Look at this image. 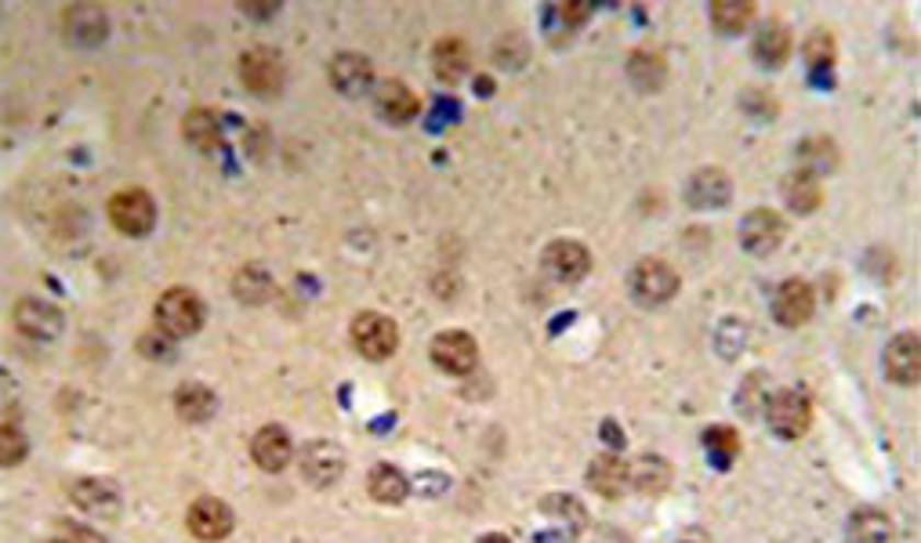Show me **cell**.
I'll use <instances>...</instances> for the list:
<instances>
[{
    "label": "cell",
    "instance_id": "cell-1",
    "mask_svg": "<svg viewBox=\"0 0 921 543\" xmlns=\"http://www.w3.org/2000/svg\"><path fill=\"white\" fill-rule=\"evenodd\" d=\"M200 326H204V301H200L193 290L174 287L168 293H160V301H157V330H160L163 337H171V340L193 337Z\"/></svg>",
    "mask_w": 921,
    "mask_h": 543
},
{
    "label": "cell",
    "instance_id": "cell-2",
    "mask_svg": "<svg viewBox=\"0 0 921 543\" xmlns=\"http://www.w3.org/2000/svg\"><path fill=\"white\" fill-rule=\"evenodd\" d=\"M765 420H770L773 435H781V439H801L812 424V403L798 388H781V392L770 395Z\"/></svg>",
    "mask_w": 921,
    "mask_h": 543
},
{
    "label": "cell",
    "instance_id": "cell-3",
    "mask_svg": "<svg viewBox=\"0 0 921 543\" xmlns=\"http://www.w3.org/2000/svg\"><path fill=\"white\" fill-rule=\"evenodd\" d=\"M679 293V272L668 262H657V257H646L632 268V298L643 304V309H657V304L671 301Z\"/></svg>",
    "mask_w": 921,
    "mask_h": 543
},
{
    "label": "cell",
    "instance_id": "cell-4",
    "mask_svg": "<svg viewBox=\"0 0 921 543\" xmlns=\"http://www.w3.org/2000/svg\"><path fill=\"white\" fill-rule=\"evenodd\" d=\"M352 345H356L363 359L382 362L399 348V330L393 319L382 312H363V315H356V323H352Z\"/></svg>",
    "mask_w": 921,
    "mask_h": 543
},
{
    "label": "cell",
    "instance_id": "cell-5",
    "mask_svg": "<svg viewBox=\"0 0 921 543\" xmlns=\"http://www.w3.org/2000/svg\"><path fill=\"white\" fill-rule=\"evenodd\" d=\"M110 221L124 235H146L157 221V207H152V196L146 188H121L110 199Z\"/></svg>",
    "mask_w": 921,
    "mask_h": 543
},
{
    "label": "cell",
    "instance_id": "cell-6",
    "mask_svg": "<svg viewBox=\"0 0 921 543\" xmlns=\"http://www.w3.org/2000/svg\"><path fill=\"white\" fill-rule=\"evenodd\" d=\"M432 362L440 366L443 373H451V377L471 373V370H476V362H479L476 337L465 334V330H443V334L432 340Z\"/></svg>",
    "mask_w": 921,
    "mask_h": 543
},
{
    "label": "cell",
    "instance_id": "cell-7",
    "mask_svg": "<svg viewBox=\"0 0 921 543\" xmlns=\"http://www.w3.org/2000/svg\"><path fill=\"white\" fill-rule=\"evenodd\" d=\"M545 272L555 282L573 287V282H581L588 272H592V254H588V246L577 240H555L545 246Z\"/></svg>",
    "mask_w": 921,
    "mask_h": 543
},
{
    "label": "cell",
    "instance_id": "cell-8",
    "mask_svg": "<svg viewBox=\"0 0 921 543\" xmlns=\"http://www.w3.org/2000/svg\"><path fill=\"white\" fill-rule=\"evenodd\" d=\"M15 330H19L22 337L47 345V340H55L58 334H62V312H58L52 301L22 298L15 304Z\"/></svg>",
    "mask_w": 921,
    "mask_h": 543
},
{
    "label": "cell",
    "instance_id": "cell-9",
    "mask_svg": "<svg viewBox=\"0 0 921 543\" xmlns=\"http://www.w3.org/2000/svg\"><path fill=\"white\" fill-rule=\"evenodd\" d=\"M240 80L254 94H276L283 88V62L273 47H251L240 58Z\"/></svg>",
    "mask_w": 921,
    "mask_h": 543
},
{
    "label": "cell",
    "instance_id": "cell-10",
    "mask_svg": "<svg viewBox=\"0 0 921 543\" xmlns=\"http://www.w3.org/2000/svg\"><path fill=\"white\" fill-rule=\"evenodd\" d=\"M885 377H889L892 384H903L911 388L921 381V340L918 334H896L889 345H885Z\"/></svg>",
    "mask_w": 921,
    "mask_h": 543
},
{
    "label": "cell",
    "instance_id": "cell-11",
    "mask_svg": "<svg viewBox=\"0 0 921 543\" xmlns=\"http://www.w3.org/2000/svg\"><path fill=\"white\" fill-rule=\"evenodd\" d=\"M781 243H784V221H781V215H773V210H751V215L740 221V246L748 254L765 257Z\"/></svg>",
    "mask_w": 921,
    "mask_h": 543
},
{
    "label": "cell",
    "instance_id": "cell-12",
    "mask_svg": "<svg viewBox=\"0 0 921 543\" xmlns=\"http://www.w3.org/2000/svg\"><path fill=\"white\" fill-rule=\"evenodd\" d=\"M302 475L320 489L334 486V482L345 475V453H341V446L327 442V439L309 442L302 450Z\"/></svg>",
    "mask_w": 921,
    "mask_h": 543
},
{
    "label": "cell",
    "instance_id": "cell-13",
    "mask_svg": "<svg viewBox=\"0 0 921 543\" xmlns=\"http://www.w3.org/2000/svg\"><path fill=\"white\" fill-rule=\"evenodd\" d=\"M232 525H236L232 507L215 500V497H204V500H196L193 507H189V533H193L196 540H204V543L226 540L232 533Z\"/></svg>",
    "mask_w": 921,
    "mask_h": 543
},
{
    "label": "cell",
    "instance_id": "cell-14",
    "mask_svg": "<svg viewBox=\"0 0 921 543\" xmlns=\"http://www.w3.org/2000/svg\"><path fill=\"white\" fill-rule=\"evenodd\" d=\"M69 497H73V504L91 518H116L121 515V489L105 478H80Z\"/></svg>",
    "mask_w": 921,
    "mask_h": 543
},
{
    "label": "cell",
    "instance_id": "cell-15",
    "mask_svg": "<svg viewBox=\"0 0 921 543\" xmlns=\"http://www.w3.org/2000/svg\"><path fill=\"white\" fill-rule=\"evenodd\" d=\"M812 309H817V298H812V287L806 279H787L773 298V315L784 326H801Z\"/></svg>",
    "mask_w": 921,
    "mask_h": 543
},
{
    "label": "cell",
    "instance_id": "cell-16",
    "mask_svg": "<svg viewBox=\"0 0 921 543\" xmlns=\"http://www.w3.org/2000/svg\"><path fill=\"white\" fill-rule=\"evenodd\" d=\"M251 457L262 471H283L294 457L291 435L283 431L280 424H265V428L251 439Z\"/></svg>",
    "mask_w": 921,
    "mask_h": 543
},
{
    "label": "cell",
    "instance_id": "cell-17",
    "mask_svg": "<svg viewBox=\"0 0 921 543\" xmlns=\"http://www.w3.org/2000/svg\"><path fill=\"white\" fill-rule=\"evenodd\" d=\"M374 105H377V113L385 116L388 124H407V120H414L418 116V94L410 91L403 80H382L374 91Z\"/></svg>",
    "mask_w": 921,
    "mask_h": 543
},
{
    "label": "cell",
    "instance_id": "cell-18",
    "mask_svg": "<svg viewBox=\"0 0 921 543\" xmlns=\"http://www.w3.org/2000/svg\"><path fill=\"white\" fill-rule=\"evenodd\" d=\"M330 84H334L341 94H352V99H360V94H367L374 88V69L363 55H338L334 62H330Z\"/></svg>",
    "mask_w": 921,
    "mask_h": 543
},
{
    "label": "cell",
    "instance_id": "cell-19",
    "mask_svg": "<svg viewBox=\"0 0 921 543\" xmlns=\"http://www.w3.org/2000/svg\"><path fill=\"white\" fill-rule=\"evenodd\" d=\"M729 196H734V182H729L718 167L696 171L693 178H690V185H686V199H690L693 207H701V210L726 207Z\"/></svg>",
    "mask_w": 921,
    "mask_h": 543
},
{
    "label": "cell",
    "instance_id": "cell-20",
    "mask_svg": "<svg viewBox=\"0 0 921 543\" xmlns=\"http://www.w3.org/2000/svg\"><path fill=\"white\" fill-rule=\"evenodd\" d=\"M628 464L617 457V453H602L592 460V467H588V486H592L599 497L606 500H617L624 489H628Z\"/></svg>",
    "mask_w": 921,
    "mask_h": 543
},
{
    "label": "cell",
    "instance_id": "cell-21",
    "mask_svg": "<svg viewBox=\"0 0 921 543\" xmlns=\"http://www.w3.org/2000/svg\"><path fill=\"white\" fill-rule=\"evenodd\" d=\"M105 30H110V22H105L102 8H94V4H77V8L66 11V37L73 41V44H80V47L102 44Z\"/></svg>",
    "mask_w": 921,
    "mask_h": 543
},
{
    "label": "cell",
    "instance_id": "cell-22",
    "mask_svg": "<svg viewBox=\"0 0 921 543\" xmlns=\"http://www.w3.org/2000/svg\"><path fill=\"white\" fill-rule=\"evenodd\" d=\"M174 409H179V417L185 424H204V420L215 417L218 398H215V392H211L207 384L189 381V384L179 388V392H174Z\"/></svg>",
    "mask_w": 921,
    "mask_h": 543
},
{
    "label": "cell",
    "instance_id": "cell-23",
    "mask_svg": "<svg viewBox=\"0 0 921 543\" xmlns=\"http://www.w3.org/2000/svg\"><path fill=\"white\" fill-rule=\"evenodd\" d=\"M468 66H471V55H468V44H465V41L443 37L440 44H435V51H432V69H435V77H440L443 84H457V80L468 73Z\"/></svg>",
    "mask_w": 921,
    "mask_h": 543
},
{
    "label": "cell",
    "instance_id": "cell-24",
    "mask_svg": "<svg viewBox=\"0 0 921 543\" xmlns=\"http://www.w3.org/2000/svg\"><path fill=\"white\" fill-rule=\"evenodd\" d=\"M849 543H892V522L878 507H860L849 518Z\"/></svg>",
    "mask_w": 921,
    "mask_h": 543
},
{
    "label": "cell",
    "instance_id": "cell-25",
    "mask_svg": "<svg viewBox=\"0 0 921 543\" xmlns=\"http://www.w3.org/2000/svg\"><path fill=\"white\" fill-rule=\"evenodd\" d=\"M628 478L635 482V489L646 493V497H660V493L671 486V467H668V460H660L657 453H643L628 467Z\"/></svg>",
    "mask_w": 921,
    "mask_h": 543
},
{
    "label": "cell",
    "instance_id": "cell-26",
    "mask_svg": "<svg viewBox=\"0 0 921 543\" xmlns=\"http://www.w3.org/2000/svg\"><path fill=\"white\" fill-rule=\"evenodd\" d=\"M787 51H791V33L776 19H770L759 30V37H754V58H759L762 66L776 69L787 62Z\"/></svg>",
    "mask_w": 921,
    "mask_h": 543
},
{
    "label": "cell",
    "instance_id": "cell-27",
    "mask_svg": "<svg viewBox=\"0 0 921 543\" xmlns=\"http://www.w3.org/2000/svg\"><path fill=\"white\" fill-rule=\"evenodd\" d=\"M784 196H787V207L795 210V215H812V210L820 207V182H817V174H809V171H795V174H787V182H784Z\"/></svg>",
    "mask_w": 921,
    "mask_h": 543
},
{
    "label": "cell",
    "instance_id": "cell-28",
    "mask_svg": "<svg viewBox=\"0 0 921 543\" xmlns=\"http://www.w3.org/2000/svg\"><path fill=\"white\" fill-rule=\"evenodd\" d=\"M367 493L377 500V504H399V500H407V475L399 467L393 464H377L371 475H367Z\"/></svg>",
    "mask_w": 921,
    "mask_h": 543
},
{
    "label": "cell",
    "instance_id": "cell-29",
    "mask_svg": "<svg viewBox=\"0 0 921 543\" xmlns=\"http://www.w3.org/2000/svg\"><path fill=\"white\" fill-rule=\"evenodd\" d=\"M182 135L189 138V146L211 152L218 146L221 138V127H218V116L211 109H189L185 120H182Z\"/></svg>",
    "mask_w": 921,
    "mask_h": 543
},
{
    "label": "cell",
    "instance_id": "cell-30",
    "mask_svg": "<svg viewBox=\"0 0 921 543\" xmlns=\"http://www.w3.org/2000/svg\"><path fill=\"white\" fill-rule=\"evenodd\" d=\"M541 511H545L552 522H559L566 533H581V529L588 525V511H584V504L581 500H573V497H566V493H555V497H545L541 500Z\"/></svg>",
    "mask_w": 921,
    "mask_h": 543
},
{
    "label": "cell",
    "instance_id": "cell-31",
    "mask_svg": "<svg viewBox=\"0 0 921 543\" xmlns=\"http://www.w3.org/2000/svg\"><path fill=\"white\" fill-rule=\"evenodd\" d=\"M712 22L718 33H743L754 22V4H743V0H715Z\"/></svg>",
    "mask_w": 921,
    "mask_h": 543
},
{
    "label": "cell",
    "instance_id": "cell-32",
    "mask_svg": "<svg viewBox=\"0 0 921 543\" xmlns=\"http://www.w3.org/2000/svg\"><path fill=\"white\" fill-rule=\"evenodd\" d=\"M798 160H801V171H809V174H820V171H834V163H838V149H834V141L831 138H806L798 146Z\"/></svg>",
    "mask_w": 921,
    "mask_h": 543
},
{
    "label": "cell",
    "instance_id": "cell-33",
    "mask_svg": "<svg viewBox=\"0 0 921 543\" xmlns=\"http://www.w3.org/2000/svg\"><path fill=\"white\" fill-rule=\"evenodd\" d=\"M704 450H707V457H712L718 467H729L740 457V435L734 428H723V424H715V428L704 431Z\"/></svg>",
    "mask_w": 921,
    "mask_h": 543
},
{
    "label": "cell",
    "instance_id": "cell-34",
    "mask_svg": "<svg viewBox=\"0 0 921 543\" xmlns=\"http://www.w3.org/2000/svg\"><path fill=\"white\" fill-rule=\"evenodd\" d=\"M628 73H632V80H635L639 88L653 91V88L664 84V73H668V69H664V58H660L657 51H649V47H643V51L632 55Z\"/></svg>",
    "mask_w": 921,
    "mask_h": 543
},
{
    "label": "cell",
    "instance_id": "cell-35",
    "mask_svg": "<svg viewBox=\"0 0 921 543\" xmlns=\"http://www.w3.org/2000/svg\"><path fill=\"white\" fill-rule=\"evenodd\" d=\"M236 293H240V301H247V304H262L269 293H273V279H269V272H262V268H243L240 276H236Z\"/></svg>",
    "mask_w": 921,
    "mask_h": 543
},
{
    "label": "cell",
    "instance_id": "cell-36",
    "mask_svg": "<svg viewBox=\"0 0 921 543\" xmlns=\"http://www.w3.org/2000/svg\"><path fill=\"white\" fill-rule=\"evenodd\" d=\"M26 453H30V442H26V435L19 431V424L15 420L0 424V460H4L8 467H15Z\"/></svg>",
    "mask_w": 921,
    "mask_h": 543
},
{
    "label": "cell",
    "instance_id": "cell-37",
    "mask_svg": "<svg viewBox=\"0 0 921 543\" xmlns=\"http://www.w3.org/2000/svg\"><path fill=\"white\" fill-rule=\"evenodd\" d=\"M806 62L817 69V73H828V69L834 66V41L823 30L812 33V37L806 41Z\"/></svg>",
    "mask_w": 921,
    "mask_h": 543
},
{
    "label": "cell",
    "instance_id": "cell-38",
    "mask_svg": "<svg viewBox=\"0 0 921 543\" xmlns=\"http://www.w3.org/2000/svg\"><path fill=\"white\" fill-rule=\"evenodd\" d=\"M146 356L152 359H163V356H171V337H163V334H149V337H141V345H138Z\"/></svg>",
    "mask_w": 921,
    "mask_h": 543
},
{
    "label": "cell",
    "instance_id": "cell-39",
    "mask_svg": "<svg viewBox=\"0 0 921 543\" xmlns=\"http://www.w3.org/2000/svg\"><path fill=\"white\" fill-rule=\"evenodd\" d=\"M599 543H632V540L624 536L621 529H602V533H599Z\"/></svg>",
    "mask_w": 921,
    "mask_h": 543
},
{
    "label": "cell",
    "instance_id": "cell-40",
    "mask_svg": "<svg viewBox=\"0 0 921 543\" xmlns=\"http://www.w3.org/2000/svg\"><path fill=\"white\" fill-rule=\"evenodd\" d=\"M679 543H712V540H707L704 529H690V533H682V536H679Z\"/></svg>",
    "mask_w": 921,
    "mask_h": 543
},
{
    "label": "cell",
    "instance_id": "cell-41",
    "mask_svg": "<svg viewBox=\"0 0 921 543\" xmlns=\"http://www.w3.org/2000/svg\"><path fill=\"white\" fill-rule=\"evenodd\" d=\"M243 11H247V15H273L276 4H262V8H258V4H243Z\"/></svg>",
    "mask_w": 921,
    "mask_h": 543
},
{
    "label": "cell",
    "instance_id": "cell-42",
    "mask_svg": "<svg viewBox=\"0 0 921 543\" xmlns=\"http://www.w3.org/2000/svg\"><path fill=\"white\" fill-rule=\"evenodd\" d=\"M476 543H512V540L501 536V533H487V536H479Z\"/></svg>",
    "mask_w": 921,
    "mask_h": 543
},
{
    "label": "cell",
    "instance_id": "cell-43",
    "mask_svg": "<svg viewBox=\"0 0 921 543\" xmlns=\"http://www.w3.org/2000/svg\"><path fill=\"white\" fill-rule=\"evenodd\" d=\"M55 543H62V540H55Z\"/></svg>",
    "mask_w": 921,
    "mask_h": 543
}]
</instances>
